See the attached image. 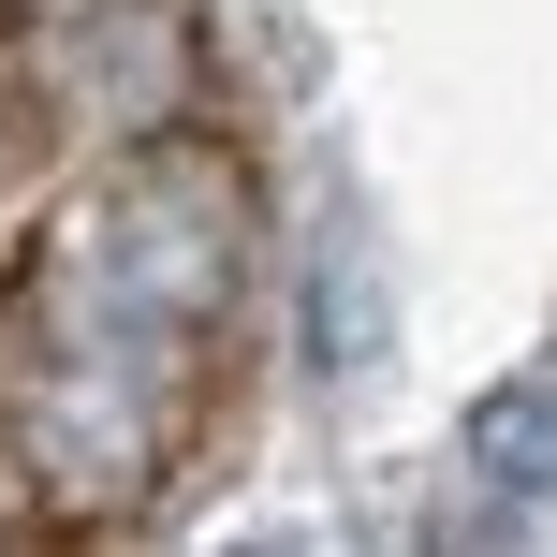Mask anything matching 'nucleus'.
<instances>
[{"instance_id":"f03ea898","label":"nucleus","mask_w":557,"mask_h":557,"mask_svg":"<svg viewBox=\"0 0 557 557\" xmlns=\"http://www.w3.org/2000/svg\"><path fill=\"white\" fill-rule=\"evenodd\" d=\"M176 411H191L176 352H133L103 323H15V470L59 513H133L176 470Z\"/></svg>"},{"instance_id":"423d86ee","label":"nucleus","mask_w":557,"mask_h":557,"mask_svg":"<svg viewBox=\"0 0 557 557\" xmlns=\"http://www.w3.org/2000/svg\"><path fill=\"white\" fill-rule=\"evenodd\" d=\"M15 484H29V470H15V441H0V529H15Z\"/></svg>"},{"instance_id":"39448f33","label":"nucleus","mask_w":557,"mask_h":557,"mask_svg":"<svg viewBox=\"0 0 557 557\" xmlns=\"http://www.w3.org/2000/svg\"><path fill=\"white\" fill-rule=\"evenodd\" d=\"M367 337H382V308H367V250H352V235H337V250H323V352L352 367Z\"/></svg>"},{"instance_id":"0eeeda50","label":"nucleus","mask_w":557,"mask_h":557,"mask_svg":"<svg viewBox=\"0 0 557 557\" xmlns=\"http://www.w3.org/2000/svg\"><path fill=\"white\" fill-rule=\"evenodd\" d=\"M15 15H29V0H0V29H15Z\"/></svg>"},{"instance_id":"f257e3e1","label":"nucleus","mask_w":557,"mask_h":557,"mask_svg":"<svg viewBox=\"0 0 557 557\" xmlns=\"http://www.w3.org/2000/svg\"><path fill=\"white\" fill-rule=\"evenodd\" d=\"M250 235L264 221H250V162H235V147H206L191 117H176V133H133L45 221V250L15 278V323H103V337H133V352L191 367L206 337L235 323V294H250Z\"/></svg>"},{"instance_id":"20e7f679","label":"nucleus","mask_w":557,"mask_h":557,"mask_svg":"<svg viewBox=\"0 0 557 557\" xmlns=\"http://www.w3.org/2000/svg\"><path fill=\"white\" fill-rule=\"evenodd\" d=\"M470 484L499 513H543L557 499V367H513V382L470 411Z\"/></svg>"},{"instance_id":"7ed1b4c3","label":"nucleus","mask_w":557,"mask_h":557,"mask_svg":"<svg viewBox=\"0 0 557 557\" xmlns=\"http://www.w3.org/2000/svg\"><path fill=\"white\" fill-rule=\"evenodd\" d=\"M29 103L88 147H133V133H176L206 88V45L176 0H29Z\"/></svg>"}]
</instances>
